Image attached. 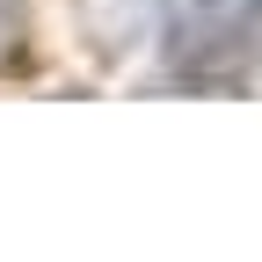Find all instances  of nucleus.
<instances>
[{
  "label": "nucleus",
  "instance_id": "f257e3e1",
  "mask_svg": "<svg viewBox=\"0 0 262 262\" xmlns=\"http://www.w3.org/2000/svg\"><path fill=\"white\" fill-rule=\"evenodd\" d=\"M22 37H29V8L22 0H0V73L22 58Z\"/></svg>",
  "mask_w": 262,
  "mask_h": 262
}]
</instances>
